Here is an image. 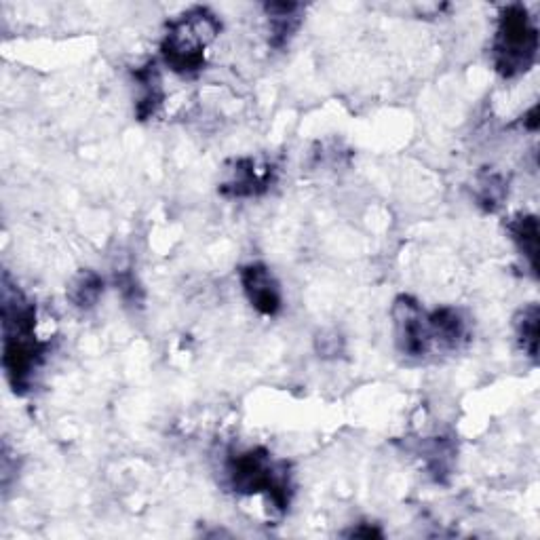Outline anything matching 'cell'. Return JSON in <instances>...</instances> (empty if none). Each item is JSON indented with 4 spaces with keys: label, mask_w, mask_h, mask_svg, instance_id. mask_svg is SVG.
Returning a JSON list of instances; mask_svg holds the SVG:
<instances>
[{
    "label": "cell",
    "mask_w": 540,
    "mask_h": 540,
    "mask_svg": "<svg viewBox=\"0 0 540 540\" xmlns=\"http://www.w3.org/2000/svg\"><path fill=\"white\" fill-rule=\"evenodd\" d=\"M241 285L245 298L249 300L258 313L266 317H275L281 306H283V296H281V287L277 279L270 273L268 266L254 262L241 268Z\"/></svg>",
    "instance_id": "cell-6"
},
{
    "label": "cell",
    "mask_w": 540,
    "mask_h": 540,
    "mask_svg": "<svg viewBox=\"0 0 540 540\" xmlns=\"http://www.w3.org/2000/svg\"><path fill=\"white\" fill-rule=\"evenodd\" d=\"M135 81L140 85V98L138 104H135V114H138L140 121H148L157 114L159 106L163 104V87L157 64L150 62L148 66L140 68L135 72Z\"/></svg>",
    "instance_id": "cell-9"
},
{
    "label": "cell",
    "mask_w": 540,
    "mask_h": 540,
    "mask_svg": "<svg viewBox=\"0 0 540 540\" xmlns=\"http://www.w3.org/2000/svg\"><path fill=\"white\" fill-rule=\"evenodd\" d=\"M349 536L353 538H382V530L374 528V526H365V524H359L357 528H353L349 532Z\"/></svg>",
    "instance_id": "cell-15"
},
{
    "label": "cell",
    "mask_w": 540,
    "mask_h": 540,
    "mask_svg": "<svg viewBox=\"0 0 540 540\" xmlns=\"http://www.w3.org/2000/svg\"><path fill=\"white\" fill-rule=\"evenodd\" d=\"M538 321H540V313L536 304L524 306L515 317V332H517L519 346H522L524 355H528L534 363L538 359Z\"/></svg>",
    "instance_id": "cell-13"
},
{
    "label": "cell",
    "mask_w": 540,
    "mask_h": 540,
    "mask_svg": "<svg viewBox=\"0 0 540 540\" xmlns=\"http://www.w3.org/2000/svg\"><path fill=\"white\" fill-rule=\"evenodd\" d=\"M433 344L441 346L446 351L460 349L462 342H467V321L456 308H437V311L429 313Z\"/></svg>",
    "instance_id": "cell-8"
},
{
    "label": "cell",
    "mask_w": 540,
    "mask_h": 540,
    "mask_svg": "<svg viewBox=\"0 0 540 540\" xmlns=\"http://www.w3.org/2000/svg\"><path fill=\"white\" fill-rule=\"evenodd\" d=\"M222 24L218 15L205 7L182 13L167 26L161 53L165 64L182 76H195L205 66V49L216 41Z\"/></svg>",
    "instance_id": "cell-2"
},
{
    "label": "cell",
    "mask_w": 540,
    "mask_h": 540,
    "mask_svg": "<svg viewBox=\"0 0 540 540\" xmlns=\"http://www.w3.org/2000/svg\"><path fill=\"white\" fill-rule=\"evenodd\" d=\"M509 235L517 245L519 254L526 258L532 273H538V220L536 216L522 214L509 222Z\"/></svg>",
    "instance_id": "cell-11"
},
{
    "label": "cell",
    "mask_w": 540,
    "mask_h": 540,
    "mask_svg": "<svg viewBox=\"0 0 540 540\" xmlns=\"http://www.w3.org/2000/svg\"><path fill=\"white\" fill-rule=\"evenodd\" d=\"M507 195L505 180L496 176V173H488V176L479 178L477 182V201L486 211H496L500 205H503Z\"/></svg>",
    "instance_id": "cell-14"
},
{
    "label": "cell",
    "mask_w": 540,
    "mask_h": 540,
    "mask_svg": "<svg viewBox=\"0 0 540 540\" xmlns=\"http://www.w3.org/2000/svg\"><path fill=\"white\" fill-rule=\"evenodd\" d=\"M228 484L239 494H266L277 509L292 503V475L285 462H275L264 448L230 454L226 460Z\"/></svg>",
    "instance_id": "cell-3"
},
{
    "label": "cell",
    "mask_w": 540,
    "mask_h": 540,
    "mask_svg": "<svg viewBox=\"0 0 540 540\" xmlns=\"http://www.w3.org/2000/svg\"><path fill=\"white\" fill-rule=\"evenodd\" d=\"M395 340L399 351L408 357H424L433 346L429 315L412 296H399L393 304Z\"/></svg>",
    "instance_id": "cell-5"
},
{
    "label": "cell",
    "mask_w": 540,
    "mask_h": 540,
    "mask_svg": "<svg viewBox=\"0 0 540 540\" xmlns=\"http://www.w3.org/2000/svg\"><path fill=\"white\" fill-rule=\"evenodd\" d=\"M36 308L17 287L3 281V332L5 372L15 393L30 389L32 378L45 361L47 346L36 338Z\"/></svg>",
    "instance_id": "cell-1"
},
{
    "label": "cell",
    "mask_w": 540,
    "mask_h": 540,
    "mask_svg": "<svg viewBox=\"0 0 540 540\" xmlns=\"http://www.w3.org/2000/svg\"><path fill=\"white\" fill-rule=\"evenodd\" d=\"M536 117H538V108L534 106V108L526 114V125H528L530 131H536V127H538V119H536Z\"/></svg>",
    "instance_id": "cell-16"
},
{
    "label": "cell",
    "mask_w": 540,
    "mask_h": 540,
    "mask_svg": "<svg viewBox=\"0 0 540 540\" xmlns=\"http://www.w3.org/2000/svg\"><path fill=\"white\" fill-rule=\"evenodd\" d=\"M270 182H273V167L258 169V163L254 159H239L235 163V169H230V178L222 184V192L226 197L245 199L256 197L264 192Z\"/></svg>",
    "instance_id": "cell-7"
},
{
    "label": "cell",
    "mask_w": 540,
    "mask_h": 540,
    "mask_svg": "<svg viewBox=\"0 0 540 540\" xmlns=\"http://www.w3.org/2000/svg\"><path fill=\"white\" fill-rule=\"evenodd\" d=\"M104 294V281L95 270H81L68 285V300L76 308H91Z\"/></svg>",
    "instance_id": "cell-12"
},
{
    "label": "cell",
    "mask_w": 540,
    "mask_h": 540,
    "mask_svg": "<svg viewBox=\"0 0 540 540\" xmlns=\"http://www.w3.org/2000/svg\"><path fill=\"white\" fill-rule=\"evenodd\" d=\"M300 5L296 3H275L266 5V13L270 17V43L273 47H283L289 38L300 28Z\"/></svg>",
    "instance_id": "cell-10"
},
{
    "label": "cell",
    "mask_w": 540,
    "mask_h": 540,
    "mask_svg": "<svg viewBox=\"0 0 540 540\" xmlns=\"http://www.w3.org/2000/svg\"><path fill=\"white\" fill-rule=\"evenodd\" d=\"M494 66L505 79L526 74L538 55V28L526 7L511 5L500 11L492 45Z\"/></svg>",
    "instance_id": "cell-4"
}]
</instances>
